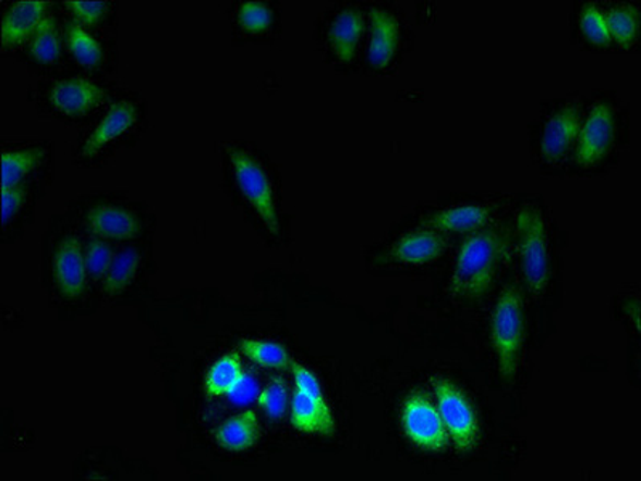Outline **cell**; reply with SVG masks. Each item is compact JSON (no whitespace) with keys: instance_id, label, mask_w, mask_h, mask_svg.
<instances>
[{"instance_id":"1","label":"cell","mask_w":641,"mask_h":481,"mask_svg":"<svg viewBox=\"0 0 641 481\" xmlns=\"http://www.w3.org/2000/svg\"><path fill=\"white\" fill-rule=\"evenodd\" d=\"M508 252V238L497 229H481L461 244L450 291L457 299H476L492 286Z\"/></svg>"},{"instance_id":"2","label":"cell","mask_w":641,"mask_h":481,"mask_svg":"<svg viewBox=\"0 0 641 481\" xmlns=\"http://www.w3.org/2000/svg\"><path fill=\"white\" fill-rule=\"evenodd\" d=\"M524 341L522 297L517 286H508L495 304L492 317V345L500 374L507 381L517 375L519 357Z\"/></svg>"},{"instance_id":"3","label":"cell","mask_w":641,"mask_h":481,"mask_svg":"<svg viewBox=\"0 0 641 481\" xmlns=\"http://www.w3.org/2000/svg\"><path fill=\"white\" fill-rule=\"evenodd\" d=\"M517 235L522 276L532 296H541L549 278L547 229L541 209L528 205L519 209Z\"/></svg>"},{"instance_id":"4","label":"cell","mask_w":641,"mask_h":481,"mask_svg":"<svg viewBox=\"0 0 641 481\" xmlns=\"http://www.w3.org/2000/svg\"><path fill=\"white\" fill-rule=\"evenodd\" d=\"M294 378V392L291 396V423L304 435L331 436L336 425L330 406L322 391L317 375L294 362L291 366Z\"/></svg>"},{"instance_id":"5","label":"cell","mask_w":641,"mask_h":481,"mask_svg":"<svg viewBox=\"0 0 641 481\" xmlns=\"http://www.w3.org/2000/svg\"><path fill=\"white\" fill-rule=\"evenodd\" d=\"M229 156L233 174L244 198L261 217L266 229L274 235H278L280 222H278L277 208H275L273 183L269 181L266 169L250 152L230 150Z\"/></svg>"},{"instance_id":"6","label":"cell","mask_w":641,"mask_h":481,"mask_svg":"<svg viewBox=\"0 0 641 481\" xmlns=\"http://www.w3.org/2000/svg\"><path fill=\"white\" fill-rule=\"evenodd\" d=\"M433 385L437 411L443 418L449 439L452 440L458 453L470 452L480 439V422L474 415L473 406L470 405L467 396L447 379H436Z\"/></svg>"},{"instance_id":"7","label":"cell","mask_w":641,"mask_h":481,"mask_svg":"<svg viewBox=\"0 0 641 481\" xmlns=\"http://www.w3.org/2000/svg\"><path fill=\"white\" fill-rule=\"evenodd\" d=\"M402 427L407 439L426 452H444L449 446V433L436 406L426 396H410L402 411Z\"/></svg>"},{"instance_id":"8","label":"cell","mask_w":641,"mask_h":481,"mask_svg":"<svg viewBox=\"0 0 641 481\" xmlns=\"http://www.w3.org/2000/svg\"><path fill=\"white\" fill-rule=\"evenodd\" d=\"M616 135V121L609 104L596 103L580 125L575 162L579 168H593L609 155Z\"/></svg>"},{"instance_id":"9","label":"cell","mask_w":641,"mask_h":481,"mask_svg":"<svg viewBox=\"0 0 641 481\" xmlns=\"http://www.w3.org/2000/svg\"><path fill=\"white\" fill-rule=\"evenodd\" d=\"M53 281L64 299L74 300L83 296L87 286V267L84 246L74 235H64L53 250Z\"/></svg>"},{"instance_id":"10","label":"cell","mask_w":641,"mask_h":481,"mask_svg":"<svg viewBox=\"0 0 641 481\" xmlns=\"http://www.w3.org/2000/svg\"><path fill=\"white\" fill-rule=\"evenodd\" d=\"M104 98L105 91L98 84L81 79V77L61 79L49 90L50 107L60 116L71 118V120L87 116Z\"/></svg>"},{"instance_id":"11","label":"cell","mask_w":641,"mask_h":481,"mask_svg":"<svg viewBox=\"0 0 641 481\" xmlns=\"http://www.w3.org/2000/svg\"><path fill=\"white\" fill-rule=\"evenodd\" d=\"M582 125V108L568 104L547 121L542 135V156L549 165H558L578 141Z\"/></svg>"},{"instance_id":"12","label":"cell","mask_w":641,"mask_h":481,"mask_svg":"<svg viewBox=\"0 0 641 481\" xmlns=\"http://www.w3.org/2000/svg\"><path fill=\"white\" fill-rule=\"evenodd\" d=\"M138 120V110L131 101H118L107 111L101 121L95 125L89 137L84 140L80 156L83 159H92L105 150L108 145L118 138L124 137Z\"/></svg>"},{"instance_id":"13","label":"cell","mask_w":641,"mask_h":481,"mask_svg":"<svg viewBox=\"0 0 641 481\" xmlns=\"http://www.w3.org/2000/svg\"><path fill=\"white\" fill-rule=\"evenodd\" d=\"M87 230L100 239L131 240L144 232V223L137 213L121 206H97L86 215Z\"/></svg>"},{"instance_id":"14","label":"cell","mask_w":641,"mask_h":481,"mask_svg":"<svg viewBox=\"0 0 641 481\" xmlns=\"http://www.w3.org/2000/svg\"><path fill=\"white\" fill-rule=\"evenodd\" d=\"M47 2L43 0H20L13 2L2 16L3 49L20 47L33 37L34 30L47 16Z\"/></svg>"},{"instance_id":"15","label":"cell","mask_w":641,"mask_h":481,"mask_svg":"<svg viewBox=\"0 0 641 481\" xmlns=\"http://www.w3.org/2000/svg\"><path fill=\"white\" fill-rule=\"evenodd\" d=\"M447 249V238L433 229L407 233L392 247L391 256L403 266H425L440 259Z\"/></svg>"},{"instance_id":"16","label":"cell","mask_w":641,"mask_h":481,"mask_svg":"<svg viewBox=\"0 0 641 481\" xmlns=\"http://www.w3.org/2000/svg\"><path fill=\"white\" fill-rule=\"evenodd\" d=\"M400 26L396 16L382 9L370 12L368 61L373 67L388 66L399 47Z\"/></svg>"},{"instance_id":"17","label":"cell","mask_w":641,"mask_h":481,"mask_svg":"<svg viewBox=\"0 0 641 481\" xmlns=\"http://www.w3.org/2000/svg\"><path fill=\"white\" fill-rule=\"evenodd\" d=\"M261 436V423L254 409H244L239 415L230 416L217 427L214 442L230 453H243L253 448Z\"/></svg>"},{"instance_id":"18","label":"cell","mask_w":641,"mask_h":481,"mask_svg":"<svg viewBox=\"0 0 641 481\" xmlns=\"http://www.w3.org/2000/svg\"><path fill=\"white\" fill-rule=\"evenodd\" d=\"M364 33V16L359 10L346 9L336 15L328 29L331 49L342 63H349L355 55L359 39Z\"/></svg>"},{"instance_id":"19","label":"cell","mask_w":641,"mask_h":481,"mask_svg":"<svg viewBox=\"0 0 641 481\" xmlns=\"http://www.w3.org/2000/svg\"><path fill=\"white\" fill-rule=\"evenodd\" d=\"M487 220L488 209L483 206H457V208L434 213L430 220H426V226L440 233H470L484 229Z\"/></svg>"},{"instance_id":"20","label":"cell","mask_w":641,"mask_h":481,"mask_svg":"<svg viewBox=\"0 0 641 481\" xmlns=\"http://www.w3.org/2000/svg\"><path fill=\"white\" fill-rule=\"evenodd\" d=\"M243 375L242 360H240L239 355L230 351V354L220 357L209 368L205 379V392L211 398L230 396L235 391L237 385L240 384V381H242Z\"/></svg>"},{"instance_id":"21","label":"cell","mask_w":641,"mask_h":481,"mask_svg":"<svg viewBox=\"0 0 641 481\" xmlns=\"http://www.w3.org/2000/svg\"><path fill=\"white\" fill-rule=\"evenodd\" d=\"M46 158L43 148H25V150L3 151L2 155V188L19 186L26 175L39 168Z\"/></svg>"},{"instance_id":"22","label":"cell","mask_w":641,"mask_h":481,"mask_svg":"<svg viewBox=\"0 0 641 481\" xmlns=\"http://www.w3.org/2000/svg\"><path fill=\"white\" fill-rule=\"evenodd\" d=\"M138 267H141V254H138L137 249L128 247V249L121 250L120 254L114 256L110 270L105 274V291L110 296H118V294L124 293L131 286L135 276H137Z\"/></svg>"},{"instance_id":"23","label":"cell","mask_w":641,"mask_h":481,"mask_svg":"<svg viewBox=\"0 0 641 481\" xmlns=\"http://www.w3.org/2000/svg\"><path fill=\"white\" fill-rule=\"evenodd\" d=\"M31 55L39 63L56 64L61 55V36L56 18L47 15L29 39Z\"/></svg>"},{"instance_id":"24","label":"cell","mask_w":641,"mask_h":481,"mask_svg":"<svg viewBox=\"0 0 641 481\" xmlns=\"http://www.w3.org/2000/svg\"><path fill=\"white\" fill-rule=\"evenodd\" d=\"M610 39L616 40L624 49H629L636 42L639 34V12L632 7H613L605 13Z\"/></svg>"},{"instance_id":"25","label":"cell","mask_w":641,"mask_h":481,"mask_svg":"<svg viewBox=\"0 0 641 481\" xmlns=\"http://www.w3.org/2000/svg\"><path fill=\"white\" fill-rule=\"evenodd\" d=\"M68 50L74 60L86 67L100 66L101 60H104V49H101L98 40L94 36H90L83 26L74 25L70 26L66 37Z\"/></svg>"},{"instance_id":"26","label":"cell","mask_w":641,"mask_h":481,"mask_svg":"<svg viewBox=\"0 0 641 481\" xmlns=\"http://www.w3.org/2000/svg\"><path fill=\"white\" fill-rule=\"evenodd\" d=\"M240 348L251 361L263 366V368L285 369L290 366V355L275 342L244 338L240 342Z\"/></svg>"},{"instance_id":"27","label":"cell","mask_w":641,"mask_h":481,"mask_svg":"<svg viewBox=\"0 0 641 481\" xmlns=\"http://www.w3.org/2000/svg\"><path fill=\"white\" fill-rule=\"evenodd\" d=\"M257 406L261 411L269 419L283 418L287 412L288 402H290V393H288L287 384L281 379L275 378L269 381V384L257 393Z\"/></svg>"},{"instance_id":"28","label":"cell","mask_w":641,"mask_h":481,"mask_svg":"<svg viewBox=\"0 0 641 481\" xmlns=\"http://www.w3.org/2000/svg\"><path fill=\"white\" fill-rule=\"evenodd\" d=\"M117 254L111 249L110 244L105 239L95 238L89 239V243L84 246V259H86L87 273L95 280L105 278V274L110 270Z\"/></svg>"},{"instance_id":"29","label":"cell","mask_w":641,"mask_h":481,"mask_svg":"<svg viewBox=\"0 0 641 481\" xmlns=\"http://www.w3.org/2000/svg\"><path fill=\"white\" fill-rule=\"evenodd\" d=\"M237 20L247 33H263L273 25V10L264 2H244L240 5Z\"/></svg>"},{"instance_id":"30","label":"cell","mask_w":641,"mask_h":481,"mask_svg":"<svg viewBox=\"0 0 641 481\" xmlns=\"http://www.w3.org/2000/svg\"><path fill=\"white\" fill-rule=\"evenodd\" d=\"M80 25L97 26L107 15L108 3L100 0H68L64 2Z\"/></svg>"},{"instance_id":"31","label":"cell","mask_w":641,"mask_h":481,"mask_svg":"<svg viewBox=\"0 0 641 481\" xmlns=\"http://www.w3.org/2000/svg\"><path fill=\"white\" fill-rule=\"evenodd\" d=\"M580 26H582L586 39L592 42L600 44V46L609 42L610 36L605 16L595 5H586L583 9L582 15H580Z\"/></svg>"},{"instance_id":"32","label":"cell","mask_w":641,"mask_h":481,"mask_svg":"<svg viewBox=\"0 0 641 481\" xmlns=\"http://www.w3.org/2000/svg\"><path fill=\"white\" fill-rule=\"evenodd\" d=\"M26 201V192L23 186H12V188H2V223L9 226V223L19 215Z\"/></svg>"},{"instance_id":"33","label":"cell","mask_w":641,"mask_h":481,"mask_svg":"<svg viewBox=\"0 0 641 481\" xmlns=\"http://www.w3.org/2000/svg\"><path fill=\"white\" fill-rule=\"evenodd\" d=\"M257 393H259V384H257L256 379L250 372H244L242 381H240V384L237 385L235 391L232 392L229 398L239 403V405H244V403H250L251 399L257 398Z\"/></svg>"}]
</instances>
